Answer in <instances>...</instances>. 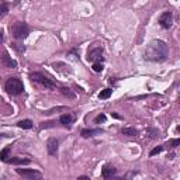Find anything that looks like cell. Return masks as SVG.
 Masks as SVG:
<instances>
[{
  "label": "cell",
  "instance_id": "1",
  "mask_svg": "<svg viewBox=\"0 0 180 180\" xmlns=\"http://www.w3.org/2000/svg\"><path fill=\"white\" fill-rule=\"evenodd\" d=\"M144 56L145 59L152 62H165L169 56V46L166 45V42H163L161 39H154L146 46Z\"/></svg>",
  "mask_w": 180,
  "mask_h": 180
},
{
  "label": "cell",
  "instance_id": "2",
  "mask_svg": "<svg viewBox=\"0 0 180 180\" xmlns=\"http://www.w3.org/2000/svg\"><path fill=\"white\" fill-rule=\"evenodd\" d=\"M10 32H11L13 38L23 39L30 34V27L27 26L26 23H23V21H17V23H14L13 26L10 27Z\"/></svg>",
  "mask_w": 180,
  "mask_h": 180
},
{
  "label": "cell",
  "instance_id": "3",
  "mask_svg": "<svg viewBox=\"0 0 180 180\" xmlns=\"http://www.w3.org/2000/svg\"><path fill=\"white\" fill-rule=\"evenodd\" d=\"M6 90H7V93L11 94V96H19V94L23 93V90H24V84L17 77H10L6 82Z\"/></svg>",
  "mask_w": 180,
  "mask_h": 180
},
{
  "label": "cell",
  "instance_id": "4",
  "mask_svg": "<svg viewBox=\"0 0 180 180\" xmlns=\"http://www.w3.org/2000/svg\"><path fill=\"white\" fill-rule=\"evenodd\" d=\"M30 79H31L32 82L41 84V86H42V87H45V89H55V87H56V84L54 83L49 77H46L45 75L39 73V72L30 73Z\"/></svg>",
  "mask_w": 180,
  "mask_h": 180
},
{
  "label": "cell",
  "instance_id": "5",
  "mask_svg": "<svg viewBox=\"0 0 180 180\" xmlns=\"http://www.w3.org/2000/svg\"><path fill=\"white\" fill-rule=\"evenodd\" d=\"M17 173L26 179H41L42 174L34 169H17Z\"/></svg>",
  "mask_w": 180,
  "mask_h": 180
},
{
  "label": "cell",
  "instance_id": "6",
  "mask_svg": "<svg viewBox=\"0 0 180 180\" xmlns=\"http://www.w3.org/2000/svg\"><path fill=\"white\" fill-rule=\"evenodd\" d=\"M58 145H59V141L56 138H49L48 142H46V151L48 154L51 156H56L58 155Z\"/></svg>",
  "mask_w": 180,
  "mask_h": 180
},
{
  "label": "cell",
  "instance_id": "7",
  "mask_svg": "<svg viewBox=\"0 0 180 180\" xmlns=\"http://www.w3.org/2000/svg\"><path fill=\"white\" fill-rule=\"evenodd\" d=\"M159 23H161V26L163 28H169L172 26V23H173V14H172V11H165L159 17Z\"/></svg>",
  "mask_w": 180,
  "mask_h": 180
},
{
  "label": "cell",
  "instance_id": "8",
  "mask_svg": "<svg viewBox=\"0 0 180 180\" xmlns=\"http://www.w3.org/2000/svg\"><path fill=\"white\" fill-rule=\"evenodd\" d=\"M101 55H103V48L97 46V48H93V49L89 51L87 59L90 62H97V61H101Z\"/></svg>",
  "mask_w": 180,
  "mask_h": 180
},
{
  "label": "cell",
  "instance_id": "9",
  "mask_svg": "<svg viewBox=\"0 0 180 180\" xmlns=\"http://www.w3.org/2000/svg\"><path fill=\"white\" fill-rule=\"evenodd\" d=\"M0 62H1V65H3L4 68H10V69L17 68V62H16L14 59L10 58L7 52H3V55H1V58H0Z\"/></svg>",
  "mask_w": 180,
  "mask_h": 180
},
{
  "label": "cell",
  "instance_id": "10",
  "mask_svg": "<svg viewBox=\"0 0 180 180\" xmlns=\"http://www.w3.org/2000/svg\"><path fill=\"white\" fill-rule=\"evenodd\" d=\"M114 173H116V167L114 166L106 165V166L101 169V177H103V179H110V177H113Z\"/></svg>",
  "mask_w": 180,
  "mask_h": 180
},
{
  "label": "cell",
  "instance_id": "11",
  "mask_svg": "<svg viewBox=\"0 0 180 180\" xmlns=\"http://www.w3.org/2000/svg\"><path fill=\"white\" fill-rule=\"evenodd\" d=\"M7 163H11V165H28L30 163V159H24V158H10L7 159Z\"/></svg>",
  "mask_w": 180,
  "mask_h": 180
},
{
  "label": "cell",
  "instance_id": "12",
  "mask_svg": "<svg viewBox=\"0 0 180 180\" xmlns=\"http://www.w3.org/2000/svg\"><path fill=\"white\" fill-rule=\"evenodd\" d=\"M73 116L72 114H64V116H61V118H59V121H61V124H64L65 127H71V124L73 122Z\"/></svg>",
  "mask_w": 180,
  "mask_h": 180
},
{
  "label": "cell",
  "instance_id": "13",
  "mask_svg": "<svg viewBox=\"0 0 180 180\" xmlns=\"http://www.w3.org/2000/svg\"><path fill=\"white\" fill-rule=\"evenodd\" d=\"M103 132L101 128H97V129H83L82 131V136L84 138H89V136H94V135H99Z\"/></svg>",
  "mask_w": 180,
  "mask_h": 180
},
{
  "label": "cell",
  "instance_id": "14",
  "mask_svg": "<svg viewBox=\"0 0 180 180\" xmlns=\"http://www.w3.org/2000/svg\"><path fill=\"white\" fill-rule=\"evenodd\" d=\"M122 135H127V136H136L138 135V129L131 128V127H125V128L121 129Z\"/></svg>",
  "mask_w": 180,
  "mask_h": 180
},
{
  "label": "cell",
  "instance_id": "15",
  "mask_svg": "<svg viewBox=\"0 0 180 180\" xmlns=\"http://www.w3.org/2000/svg\"><path fill=\"white\" fill-rule=\"evenodd\" d=\"M17 125L23 129H31L32 128V121L31 120H21V121L17 122Z\"/></svg>",
  "mask_w": 180,
  "mask_h": 180
},
{
  "label": "cell",
  "instance_id": "16",
  "mask_svg": "<svg viewBox=\"0 0 180 180\" xmlns=\"http://www.w3.org/2000/svg\"><path fill=\"white\" fill-rule=\"evenodd\" d=\"M111 94H113V90H111V89H104V90H101V93L99 94V99L106 100V99H109Z\"/></svg>",
  "mask_w": 180,
  "mask_h": 180
},
{
  "label": "cell",
  "instance_id": "17",
  "mask_svg": "<svg viewBox=\"0 0 180 180\" xmlns=\"http://www.w3.org/2000/svg\"><path fill=\"white\" fill-rule=\"evenodd\" d=\"M7 13H9V4H6V3H0V17L6 16Z\"/></svg>",
  "mask_w": 180,
  "mask_h": 180
},
{
  "label": "cell",
  "instance_id": "18",
  "mask_svg": "<svg viewBox=\"0 0 180 180\" xmlns=\"http://www.w3.org/2000/svg\"><path fill=\"white\" fill-rule=\"evenodd\" d=\"M9 152H10V148L7 146V148H4L1 152H0V159L3 162H6L7 161V158H9Z\"/></svg>",
  "mask_w": 180,
  "mask_h": 180
},
{
  "label": "cell",
  "instance_id": "19",
  "mask_svg": "<svg viewBox=\"0 0 180 180\" xmlns=\"http://www.w3.org/2000/svg\"><path fill=\"white\" fill-rule=\"evenodd\" d=\"M61 93L64 94V96H68V97H71V99H73L75 97V94L71 91V89H68V87H61Z\"/></svg>",
  "mask_w": 180,
  "mask_h": 180
},
{
  "label": "cell",
  "instance_id": "20",
  "mask_svg": "<svg viewBox=\"0 0 180 180\" xmlns=\"http://www.w3.org/2000/svg\"><path fill=\"white\" fill-rule=\"evenodd\" d=\"M93 71L94 72H101L103 71V64H100V62H94V64H93Z\"/></svg>",
  "mask_w": 180,
  "mask_h": 180
},
{
  "label": "cell",
  "instance_id": "21",
  "mask_svg": "<svg viewBox=\"0 0 180 180\" xmlns=\"http://www.w3.org/2000/svg\"><path fill=\"white\" fill-rule=\"evenodd\" d=\"M162 151H163V146H156V148H154L152 151H151V156H155V155H158V154H161Z\"/></svg>",
  "mask_w": 180,
  "mask_h": 180
},
{
  "label": "cell",
  "instance_id": "22",
  "mask_svg": "<svg viewBox=\"0 0 180 180\" xmlns=\"http://www.w3.org/2000/svg\"><path fill=\"white\" fill-rule=\"evenodd\" d=\"M106 121V116L104 114H99V116L94 118V122H104Z\"/></svg>",
  "mask_w": 180,
  "mask_h": 180
},
{
  "label": "cell",
  "instance_id": "23",
  "mask_svg": "<svg viewBox=\"0 0 180 180\" xmlns=\"http://www.w3.org/2000/svg\"><path fill=\"white\" fill-rule=\"evenodd\" d=\"M54 124H55V122H42L41 128H48V127H54Z\"/></svg>",
  "mask_w": 180,
  "mask_h": 180
},
{
  "label": "cell",
  "instance_id": "24",
  "mask_svg": "<svg viewBox=\"0 0 180 180\" xmlns=\"http://www.w3.org/2000/svg\"><path fill=\"white\" fill-rule=\"evenodd\" d=\"M170 144H172V148H176V146H177V145L180 144V141H179V139H173V141L170 142Z\"/></svg>",
  "mask_w": 180,
  "mask_h": 180
},
{
  "label": "cell",
  "instance_id": "25",
  "mask_svg": "<svg viewBox=\"0 0 180 180\" xmlns=\"http://www.w3.org/2000/svg\"><path fill=\"white\" fill-rule=\"evenodd\" d=\"M111 116H113V117H116V118H121V117L118 116V114H117V113H111Z\"/></svg>",
  "mask_w": 180,
  "mask_h": 180
},
{
  "label": "cell",
  "instance_id": "26",
  "mask_svg": "<svg viewBox=\"0 0 180 180\" xmlns=\"http://www.w3.org/2000/svg\"><path fill=\"white\" fill-rule=\"evenodd\" d=\"M1 41H3V32L0 31V42H1Z\"/></svg>",
  "mask_w": 180,
  "mask_h": 180
}]
</instances>
